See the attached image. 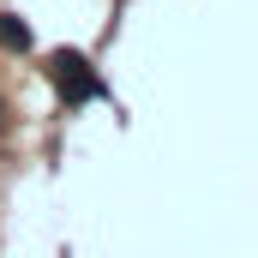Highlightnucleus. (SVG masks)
I'll return each mask as SVG.
<instances>
[{"label":"nucleus","instance_id":"1","mask_svg":"<svg viewBox=\"0 0 258 258\" xmlns=\"http://www.w3.org/2000/svg\"><path fill=\"white\" fill-rule=\"evenodd\" d=\"M48 72H54V84H60L66 102H96V96H108L102 78H96V66L84 60V54H72V48H60V54L48 60Z\"/></svg>","mask_w":258,"mask_h":258},{"label":"nucleus","instance_id":"2","mask_svg":"<svg viewBox=\"0 0 258 258\" xmlns=\"http://www.w3.org/2000/svg\"><path fill=\"white\" fill-rule=\"evenodd\" d=\"M0 42L6 48H30V24H18L12 12H0Z\"/></svg>","mask_w":258,"mask_h":258}]
</instances>
